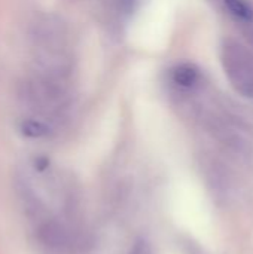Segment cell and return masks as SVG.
Segmentation results:
<instances>
[{"label":"cell","mask_w":253,"mask_h":254,"mask_svg":"<svg viewBox=\"0 0 253 254\" xmlns=\"http://www.w3.org/2000/svg\"><path fill=\"white\" fill-rule=\"evenodd\" d=\"M49 167V159L45 158V156H40V158H36L34 159V168L40 173H43L46 168Z\"/></svg>","instance_id":"obj_5"},{"label":"cell","mask_w":253,"mask_h":254,"mask_svg":"<svg viewBox=\"0 0 253 254\" xmlns=\"http://www.w3.org/2000/svg\"><path fill=\"white\" fill-rule=\"evenodd\" d=\"M171 80L182 89H192L200 83V71L192 64H180L171 70Z\"/></svg>","instance_id":"obj_2"},{"label":"cell","mask_w":253,"mask_h":254,"mask_svg":"<svg viewBox=\"0 0 253 254\" xmlns=\"http://www.w3.org/2000/svg\"><path fill=\"white\" fill-rule=\"evenodd\" d=\"M227 10L242 22H253V6L248 0H222Z\"/></svg>","instance_id":"obj_3"},{"label":"cell","mask_w":253,"mask_h":254,"mask_svg":"<svg viewBox=\"0 0 253 254\" xmlns=\"http://www.w3.org/2000/svg\"><path fill=\"white\" fill-rule=\"evenodd\" d=\"M21 132L28 138H40L48 135L49 128L37 119H27L21 124Z\"/></svg>","instance_id":"obj_4"},{"label":"cell","mask_w":253,"mask_h":254,"mask_svg":"<svg viewBox=\"0 0 253 254\" xmlns=\"http://www.w3.org/2000/svg\"><path fill=\"white\" fill-rule=\"evenodd\" d=\"M221 63L231 85L253 100V52L236 40H225L221 46Z\"/></svg>","instance_id":"obj_1"}]
</instances>
